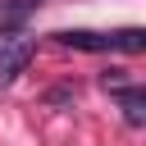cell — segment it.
I'll use <instances>...</instances> for the list:
<instances>
[{"label":"cell","instance_id":"obj_1","mask_svg":"<svg viewBox=\"0 0 146 146\" xmlns=\"http://www.w3.org/2000/svg\"><path fill=\"white\" fill-rule=\"evenodd\" d=\"M55 41L68 46V50H123V55H141V50H146V32H141V27H119V32L68 27V32H55Z\"/></svg>","mask_w":146,"mask_h":146},{"label":"cell","instance_id":"obj_2","mask_svg":"<svg viewBox=\"0 0 146 146\" xmlns=\"http://www.w3.org/2000/svg\"><path fill=\"white\" fill-rule=\"evenodd\" d=\"M32 55H36V36H27V32H5V27H0V87L14 82L18 73H27Z\"/></svg>","mask_w":146,"mask_h":146},{"label":"cell","instance_id":"obj_3","mask_svg":"<svg viewBox=\"0 0 146 146\" xmlns=\"http://www.w3.org/2000/svg\"><path fill=\"white\" fill-rule=\"evenodd\" d=\"M119 96V110H123V119L132 123V128H141L146 123V87H137V82H128L123 91H114Z\"/></svg>","mask_w":146,"mask_h":146},{"label":"cell","instance_id":"obj_4","mask_svg":"<svg viewBox=\"0 0 146 146\" xmlns=\"http://www.w3.org/2000/svg\"><path fill=\"white\" fill-rule=\"evenodd\" d=\"M41 0H5L0 5V23H14V18H23V14H32Z\"/></svg>","mask_w":146,"mask_h":146},{"label":"cell","instance_id":"obj_5","mask_svg":"<svg viewBox=\"0 0 146 146\" xmlns=\"http://www.w3.org/2000/svg\"><path fill=\"white\" fill-rule=\"evenodd\" d=\"M100 87H105V91H123V87H128V73H123V68H105V73H100Z\"/></svg>","mask_w":146,"mask_h":146},{"label":"cell","instance_id":"obj_6","mask_svg":"<svg viewBox=\"0 0 146 146\" xmlns=\"http://www.w3.org/2000/svg\"><path fill=\"white\" fill-rule=\"evenodd\" d=\"M46 100H50V105H64V100H73V87H59V91H50Z\"/></svg>","mask_w":146,"mask_h":146}]
</instances>
